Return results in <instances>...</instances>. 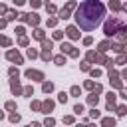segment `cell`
I'll return each mask as SVG.
<instances>
[{"instance_id": "cell-1", "label": "cell", "mask_w": 127, "mask_h": 127, "mask_svg": "<svg viewBox=\"0 0 127 127\" xmlns=\"http://www.w3.org/2000/svg\"><path fill=\"white\" fill-rule=\"evenodd\" d=\"M103 16H105V6L101 2H97V0H87V2L79 4L77 12H75V20L82 30L91 32L101 24Z\"/></svg>"}, {"instance_id": "cell-2", "label": "cell", "mask_w": 127, "mask_h": 127, "mask_svg": "<svg viewBox=\"0 0 127 127\" xmlns=\"http://www.w3.org/2000/svg\"><path fill=\"white\" fill-rule=\"evenodd\" d=\"M121 22L117 20V18H113V20H109L107 24H105V34L107 36H111V34H115V30H117V26H119Z\"/></svg>"}, {"instance_id": "cell-3", "label": "cell", "mask_w": 127, "mask_h": 127, "mask_svg": "<svg viewBox=\"0 0 127 127\" xmlns=\"http://www.w3.org/2000/svg\"><path fill=\"white\" fill-rule=\"evenodd\" d=\"M68 34H70L72 38H75V36H77V32H75V28H68Z\"/></svg>"}, {"instance_id": "cell-4", "label": "cell", "mask_w": 127, "mask_h": 127, "mask_svg": "<svg viewBox=\"0 0 127 127\" xmlns=\"http://www.w3.org/2000/svg\"><path fill=\"white\" fill-rule=\"evenodd\" d=\"M0 44H8V40L6 38H0Z\"/></svg>"}]
</instances>
